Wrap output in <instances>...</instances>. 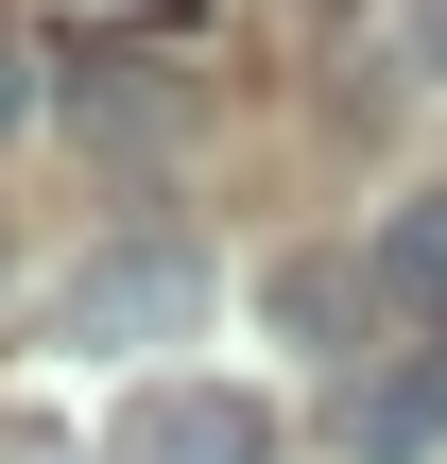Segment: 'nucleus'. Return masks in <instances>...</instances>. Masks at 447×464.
Instances as JSON below:
<instances>
[{"label": "nucleus", "instance_id": "20e7f679", "mask_svg": "<svg viewBox=\"0 0 447 464\" xmlns=\"http://www.w3.org/2000/svg\"><path fill=\"white\" fill-rule=\"evenodd\" d=\"M379 293H396V310L447 344V189H413V207L379 224Z\"/></svg>", "mask_w": 447, "mask_h": 464}, {"label": "nucleus", "instance_id": "423d86ee", "mask_svg": "<svg viewBox=\"0 0 447 464\" xmlns=\"http://www.w3.org/2000/svg\"><path fill=\"white\" fill-rule=\"evenodd\" d=\"M396 52H413V69L447 86V0H413V17H396Z\"/></svg>", "mask_w": 447, "mask_h": 464}, {"label": "nucleus", "instance_id": "0eeeda50", "mask_svg": "<svg viewBox=\"0 0 447 464\" xmlns=\"http://www.w3.org/2000/svg\"><path fill=\"white\" fill-rule=\"evenodd\" d=\"M17 121H34V52L0 34V138H17Z\"/></svg>", "mask_w": 447, "mask_h": 464}, {"label": "nucleus", "instance_id": "f03ea898", "mask_svg": "<svg viewBox=\"0 0 447 464\" xmlns=\"http://www.w3.org/2000/svg\"><path fill=\"white\" fill-rule=\"evenodd\" d=\"M345 464H431L447 448V362H379V379H345Z\"/></svg>", "mask_w": 447, "mask_h": 464}, {"label": "nucleus", "instance_id": "7ed1b4c3", "mask_svg": "<svg viewBox=\"0 0 447 464\" xmlns=\"http://www.w3.org/2000/svg\"><path fill=\"white\" fill-rule=\"evenodd\" d=\"M172 310H189V258H172V241H121V258L86 276V310H69V327H86V344H121V327H172Z\"/></svg>", "mask_w": 447, "mask_h": 464}, {"label": "nucleus", "instance_id": "f257e3e1", "mask_svg": "<svg viewBox=\"0 0 447 464\" xmlns=\"http://www.w3.org/2000/svg\"><path fill=\"white\" fill-rule=\"evenodd\" d=\"M121 464H276V396L241 379H155L121 413Z\"/></svg>", "mask_w": 447, "mask_h": 464}, {"label": "nucleus", "instance_id": "39448f33", "mask_svg": "<svg viewBox=\"0 0 447 464\" xmlns=\"http://www.w3.org/2000/svg\"><path fill=\"white\" fill-rule=\"evenodd\" d=\"M345 310H362V276H345V258H276V327H293V344H327Z\"/></svg>", "mask_w": 447, "mask_h": 464}]
</instances>
